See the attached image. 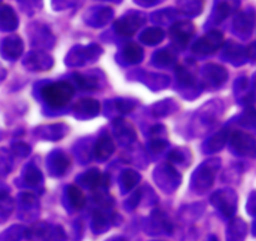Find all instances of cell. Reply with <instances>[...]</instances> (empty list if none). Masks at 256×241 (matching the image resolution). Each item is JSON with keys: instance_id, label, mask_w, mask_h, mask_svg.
Masks as SVG:
<instances>
[{"instance_id": "obj_2", "label": "cell", "mask_w": 256, "mask_h": 241, "mask_svg": "<svg viewBox=\"0 0 256 241\" xmlns=\"http://www.w3.org/2000/svg\"><path fill=\"white\" fill-rule=\"evenodd\" d=\"M212 241H215V240H212Z\"/></svg>"}, {"instance_id": "obj_1", "label": "cell", "mask_w": 256, "mask_h": 241, "mask_svg": "<svg viewBox=\"0 0 256 241\" xmlns=\"http://www.w3.org/2000/svg\"><path fill=\"white\" fill-rule=\"evenodd\" d=\"M45 102L52 108H60L66 105L74 95V89L68 82H52L46 85L42 92Z\"/></svg>"}]
</instances>
